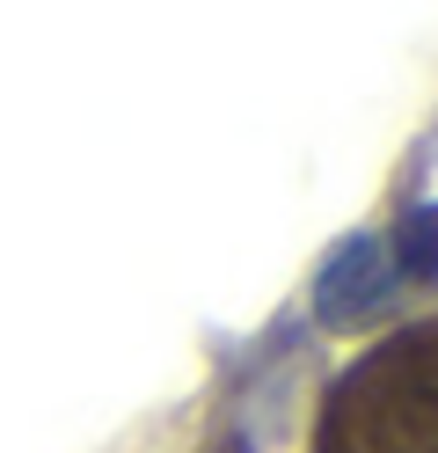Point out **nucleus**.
Segmentation results:
<instances>
[{"instance_id":"nucleus-2","label":"nucleus","mask_w":438,"mask_h":453,"mask_svg":"<svg viewBox=\"0 0 438 453\" xmlns=\"http://www.w3.org/2000/svg\"><path fill=\"white\" fill-rule=\"evenodd\" d=\"M395 264H388V249H380L373 234H358V242H343L336 257H329V271H321V286H314V307H321V322L329 329H358V322H373L380 307L395 300Z\"/></svg>"},{"instance_id":"nucleus-3","label":"nucleus","mask_w":438,"mask_h":453,"mask_svg":"<svg viewBox=\"0 0 438 453\" xmlns=\"http://www.w3.org/2000/svg\"><path fill=\"white\" fill-rule=\"evenodd\" d=\"M402 271L431 278L438 271V205H424L417 219H402Z\"/></svg>"},{"instance_id":"nucleus-1","label":"nucleus","mask_w":438,"mask_h":453,"mask_svg":"<svg viewBox=\"0 0 438 453\" xmlns=\"http://www.w3.org/2000/svg\"><path fill=\"white\" fill-rule=\"evenodd\" d=\"M358 453H438V365L380 380L358 410Z\"/></svg>"}]
</instances>
